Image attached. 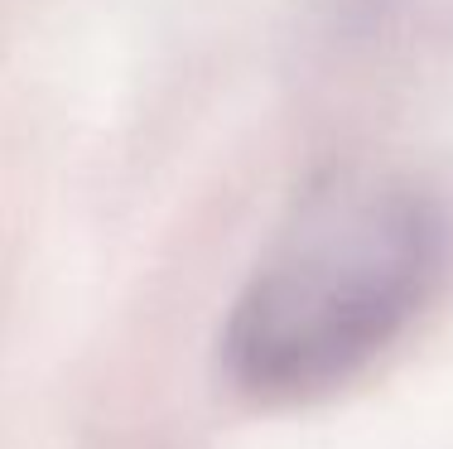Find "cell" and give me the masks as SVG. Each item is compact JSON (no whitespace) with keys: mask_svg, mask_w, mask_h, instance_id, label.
Here are the masks:
<instances>
[{"mask_svg":"<svg viewBox=\"0 0 453 449\" xmlns=\"http://www.w3.org/2000/svg\"><path fill=\"white\" fill-rule=\"evenodd\" d=\"M453 213L401 174H333L295 203L222 324V372L285 406L348 387L429 309Z\"/></svg>","mask_w":453,"mask_h":449,"instance_id":"obj_1","label":"cell"}]
</instances>
